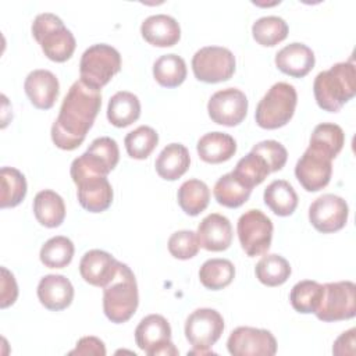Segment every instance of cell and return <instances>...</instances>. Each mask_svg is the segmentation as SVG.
Masks as SVG:
<instances>
[{
  "label": "cell",
  "mask_w": 356,
  "mask_h": 356,
  "mask_svg": "<svg viewBox=\"0 0 356 356\" xmlns=\"http://www.w3.org/2000/svg\"><path fill=\"white\" fill-rule=\"evenodd\" d=\"M143 39L157 47H170L178 43L181 28L177 19L167 14H156L145 18L140 25Z\"/></svg>",
  "instance_id": "obj_22"
},
{
  "label": "cell",
  "mask_w": 356,
  "mask_h": 356,
  "mask_svg": "<svg viewBox=\"0 0 356 356\" xmlns=\"http://www.w3.org/2000/svg\"><path fill=\"white\" fill-rule=\"evenodd\" d=\"M118 264L120 261L108 252L92 249L82 256L79 261V273L88 284L104 288L115 277Z\"/></svg>",
  "instance_id": "obj_17"
},
{
  "label": "cell",
  "mask_w": 356,
  "mask_h": 356,
  "mask_svg": "<svg viewBox=\"0 0 356 356\" xmlns=\"http://www.w3.org/2000/svg\"><path fill=\"white\" fill-rule=\"evenodd\" d=\"M125 149L129 157L136 160H143L150 156L159 143V134L147 125H140L136 129L127 134Z\"/></svg>",
  "instance_id": "obj_39"
},
{
  "label": "cell",
  "mask_w": 356,
  "mask_h": 356,
  "mask_svg": "<svg viewBox=\"0 0 356 356\" xmlns=\"http://www.w3.org/2000/svg\"><path fill=\"white\" fill-rule=\"evenodd\" d=\"M79 204L90 213H102L111 206L113 188L107 177L82 175L72 179Z\"/></svg>",
  "instance_id": "obj_16"
},
{
  "label": "cell",
  "mask_w": 356,
  "mask_h": 356,
  "mask_svg": "<svg viewBox=\"0 0 356 356\" xmlns=\"http://www.w3.org/2000/svg\"><path fill=\"white\" fill-rule=\"evenodd\" d=\"M264 203L280 217L291 216L298 206V195L293 186L285 179H275L264 189Z\"/></svg>",
  "instance_id": "obj_27"
},
{
  "label": "cell",
  "mask_w": 356,
  "mask_h": 356,
  "mask_svg": "<svg viewBox=\"0 0 356 356\" xmlns=\"http://www.w3.org/2000/svg\"><path fill=\"white\" fill-rule=\"evenodd\" d=\"M321 321H341L356 314V285L352 281L327 282L323 285V296L314 313Z\"/></svg>",
  "instance_id": "obj_8"
},
{
  "label": "cell",
  "mask_w": 356,
  "mask_h": 356,
  "mask_svg": "<svg viewBox=\"0 0 356 356\" xmlns=\"http://www.w3.org/2000/svg\"><path fill=\"white\" fill-rule=\"evenodd\" d=\"M248 97L236 88H225L211 95L207 111L211 121L225 127L241 124L248 113Z\"/></svg>",
  "instance_id": "obj_12"
},
{
  "label": "cell",
  "mask_w": 356,
  "mask_h": 356,
  "mask_svg": "<svg viewBox=\"0 0 356 356\" xmlns=\"http://www.w3.org/2000/svg\"><path fill=\"white\" fill-rule=\"evenodd\" d=\"M179 207L188 216L200 214L209 204L210 200V189L209 186L196 178L185 181L177 193Z\"/></svg>",
  "instance_id": "obj_29"
},
{
  "label": "cell",
  "mask_w": 356,
  "mask_h": 356,
  "mask_svg": "<svg viewBox=\"0 0 356 356\" xmlns=\"http://www.w3.org/2000/svg\"><path fill=\"white\" fill-rule=\"evenodd\" d=\"M135 341L139 349L149 356H177L178 349L171 342V327L165 317L149 314L135 328Z\"/></svg>",
  "instance_id": "obj_11"
},
{
  "label": "cell",
  "mask_w": 356,
  "mask_h": 356,
  "mask_svg": "<svg viewBox=\"0 0 356 356\" xmlns=\"http://www.w3.org/2000/svg\"><path fill=\"white\" fill-rule=\"evenodd\" d=\"M355 334L356 330L350 328L342 332L334 342L332 353L334 355H355Z\"/></svg>",
  "instance_id": "obj_45"
},
{
  "label": "cell",
  "mask_w": 356,
  "mask_h": 356,
  "mask_svg": "<svg viewBox=\"0 0 356 356\" xmlns=\"http://www.w3.org/2000/svg\"><path fill=\"white\" fill-rule=\"evenodd\" d=\"M213 193L218 204L229 209H236L249 199L252 189L242 185L231 171L217 179Z\"/></svg>",
  "instance_id": "obj_31"
},
{
  "label": "cell",
  "mask_w": 356,
  "mask_h": 356,
  "mask_svg": "<svg viewBox=\"0 0 356 356\" xmlns=\"http://www.w3.org/2000/svg\"><path fill=\"white\" fill-rule=\"evenodd\" d=\"M288 24L278 15L257 18L252 25L253 39L261 46H275L288 36Z\"/></svg>",
  "instance_id": "obj_35"
},
{
  "label": "cell",
  "mask_w": 356,
  "mask_h": 356,
  "mask_svg": "<svg viewBox=\"0 0 356 356\" xmlns=\"http://www.w3.org/2000/svg\"><path fill=\"white\" fill-rule=\"evenodd\" d=\"M345 143L342 128L332 122H321L316 125L310 136L309 147L323 153L328 159H335Z\"/></svg>",
  "instance_id": "obj_28"
},
{
  "label": "cell",
  "mask_w": 356,
  "mask_h": 356,
  "mask_svg": "<svg viewBox=\"0 0 356 356\" xmlns=\"http://www.w3.org/2000/svg\"><path fill=\"white\" fill-rule=\"evenodd\" d=\"M139 303L138 284L134 271L125 264H118V271L111 282L103 288V312L115 324L128 321Z\"/></svg>",
  "instance_id": "obj_3"
},
{
  "label": "cell",
  "mask_w": 356,
  "mask_h": 356,
  "mask_svg": "<svg viewBox=\"0 0 356 356\" xmlns=\"http://www.w3.org/2000/svg\"><path fill=\"white\" fill-rule=\"evenodd\" d=\"M33 214L36 220L47 228L61 225L65 218V204L63 197L51 189H43L33 199Z\"/></svg>",
  "instance_id": "obj_26"
},
{
  "label": "cell",
  "mask_w": 356,
  "mask_h": 356,
  "mask_svg": "<svg viewBox=\"0 0 356 356\" xmlns=\"http://www.w3.org/2000/svg\"><path fill=\"white\" fill-rule=\"evenodd\" d=\"M191 156L182 143L167 145L157 156L154 167L157 174L167 181L181 178L189 168Z\"/></svg>",
  "instance_id": "obj_24"
},
{
  "label": "cell",
  "mask_w": 356,
  "mask_h": 356,
  "mask_svg": "<svg viewBox=\"0 0 356 356\" xmlns=\"http://www.w3.org/2000/svg\"><path fill=\"white\" fill-rule=\"evenodd\" d=\"M232 172L242 185H245L249 189H253V186L260 185L271 171L266 160L250 150L245 157H242L236 163L235 170Z\"/></svg>",
  "instance_id": "obj_37"
},
{
  "label": "cell",
  "mask_w": 356,
  "mask_h": 356,
  "mask_svg": "<svg viewBox=\"0 0 356 356\" xmlns=\"http://www.w3.org/2000/svg\"><path fill=\"white\" fill-rule=\"evenodd\" d=\"M140 115V102L136 95L128 90L114 93L107 106V120L118 128H125Z\"/></svg>",
  "instance_id": "obj_25"
},
{
  "label": "cell",
  "mask_w": 356,
  "mask_h": 356,
  "mask_svg": "<svg viewBox=\"0 0 356 356\" xmlns=\"http://www.w3.org/2000/svg\"><path fill=\"white\" fill-rule=\"evenodd\" d=\"M256 278L267 286L282 285L291 275L289 261L281 254H266L254 267Z\"/></svg>",
  "instance_id": "obj_33"
},
{
  "label": "cell",
  "mask_w": 356,
  "mask_h": 356,
  "mask_svg": "<svg viewBox=\"0 0 356 356\" xmlns=\"http://www.w3.org/2000/svg\"><path fill=\"white\" fill-rule=\"evenodd\" d=\"M199 157L210 164H218L229 160L236 152L235 139L225 132H209L203 135L196 145Z\"/></svg>",
  "instance_id": "obj_23"
},
{
  "label": "cell",
  "mask_w": 356,
  "mask_h": 356,
  "mask_svg": "<svg viewBox=\"0 0 356 356\" xmlns=\"http://www.w3.org/2000/svg\"><path fill=\"white\" fill-rule=\"evenodd\" d=\"M298 103V93L288 82L274 83L257 103L254 120L264 129H277L289 122Z\"/></svg>",
  "instance_id": "obj_5"
},
{
  "label": "cell",
  "mask_w": 356,
  "mask_h": 356,
  "mask_svg": "<svg viewBox=\"0 0 356 356\" xmlns=\"http://www.w3.org/2000/svg\"><path fill=\"white\" fill-rule=\"evenodd\" d=\"M153 76L164 88H177L186 78L185 60L174 53L160 56L153 64Z\"/></svg>",
  "instance_id": "obj_30"
},
{
  "label": "cell",
  "mask_w": 356,
  "mask_h": 356,
  "mask_svg": "<svg viewBox=\"0 0 356 356\" xmlns=\"http://www.w3.org/2000/svg\"><path fill=\"white\" fill-rule=\"evenodd\" d=\"M273 229V221L257 209L245 211L236 224L241 246L249 257L260 256L270 249Z\"/></svg>",
  "instance_id": "obj_10"
},
{
  "label": "cell",
  "mask_w": 356,
  "mask_h": 356,
  "mask_svg": "<svg viewBox=\"0 0 356 356\" xmlns=\"http://www.w3.org/2000/svg\"><path fill=\"white\" fill-rule=\"evenodd\" d=\"M196 234L200 246L209 252H222L232 242V225L225 216L218 213L206 216L199 222Z\"/></svg>",
  "instance_id": "obj_19"
},
{
  "label": "cell",
  "mask_w": 356,
  "mask_h": 356,
  "mask_svg": "<svg viewBox=\"0 0 356 356\" xmlns=\"http://www.w3.org/2000/svg\"><path fill=\"white\" fill-rule=\"evenodd\" d=\"M74 243L70 238L57 235L47 239L40 248V261L49 268H63L74 257Z\"/></svg>",
  "instance_id": "obj_36"
},
{
  "label": "cell",
  "mask_w": 356,
  "mask_h": 356,
  "mask_svg": "<svg viewBox=\"0 0 356 356\" xmlns=\"http://www.w3.org/2000/svg\"><path fill=\"white\" fill-rule=\"evenodd\" d=\"M348 203L338 195L324 193L309 207V221L323 234H331L345 227L348 221Z\"/></svg>",
  "instance_id": "obj_14"
},
{
  "label": "cell",
  "mask_w": 356,
  "mask_h": 356,
  "mask_svg": "<svg viewBox=\"0 0 356 356\" xmlns=\"http://www.w3.org/2000/svg\"><path fill=\"white\" fill-rule=\"evenodd\" d=\"M88 150L96 153L97 156H100L110 167L111 170L115 168V165L118 164L120 160V150H118V145L117 142L110 138V136H100L96 138L88 147Z\"/></svg>",
  "instance_id": "obj_42"
},
{
  "label": "cell",
  "mask_w": 356,
  "mask_h": 356,
  "mask_svg": "<svg viewBox=\"0 0 356 356\" xmlns=\"http://www.w3.org/2000/svg\"><path fill=\"white\" fill-rule=\"evenodd\" d=\"M195 78L206 83L228 81L235 72V57L222 46H204L192 57Z\"/></svg>",
  "instance_id": "obj_9"
},
{
  "label": "cell",
  "mask_w": 356,
  "mask_h": 356,
  "mask_svg": "<svg viewBox=\"0 0 356 356\" xmlns=\"http://www.w3.org/2000/svg\"><path fill=\"white\" fill-rule=\"evenodd\" d=\"M102 107V93L75 81L63 99L58 117L51 125V140L63 150H74L82 145L88 131Z\"/></svg>",
  "instance_id": "obj_1"
},
{
  "label": "cell",
  "mask_w": 356,
  "mask_h": 356,
  "mask_svg": "<svg viewBox=\"0 0 356 356\" xmlns=\"http://www.w3.org/2000/svg\"><path fill=\"white\" fill-rule=\"evenodd\" d=\"M1 182V199L0 207H15L26 195V179L25 175L14 167H1L0 170Z\"/></svg>",
  "instance_id": "obj_34"
},
{
  "label": "cell",
  "mask_w": 356,
  "mask_h": 356,
  "mask_svg": "<svg viewBox=\"0 0 356 356\" xmlns=\"http://www.w3.org/2000/svg\"><path fill=\"white\" fill-rule=\"evenodd\" d=\"M323 296V285L317 281L303 280L296 282L289 293L292 307L303 314L316 313Z\"/></svg>",
  "instance_id": "obj_38"
},
{
  "label": "cell",
  "mask_w": 356,
  "mask_h": 356,
  "mask_svg": "<svg viewBox=\"0 0 356 356\" xmlns=\"http://www.w3.org/2000/svg\"><path fill=\"white\" fill-rule=\"evenodd\" d=\"M200 248L197 234L191 229H181L168 238V252L179 260H188L197 254Z\"/></svg>",
  "instance_id": "obj_40"
},
{
  "label": "cell",
  "mask_w": 356,
  "mask_h": 356,
  "mask_svg": "<svg viewBox=\"0 0 356 356\" xmlns=\"http://www.w3.org/2000/svg\"><path fill=\"white\" fill-rule=\"evenodd\" d=\"M235 277V267L228 259H209L199 270L202 285L211 291L228 286Z\"/></svg>",
  "instance_id": "obj_32"
},
{
  "label": "cell",
  "mask_w": 356,
  "mask_h": 356,
  "mask_svg": "<svg viewBox=\"0 0 356 356\" xmlns=\"http://www.w3.org/2000/svg\"><path fill=\"white\" fill-rule=\"evenodd\" d=\"M32 35L44 56L56 63L67 61L75 51V38L63 19L53 13L38 14L32 22Z\"/></svg>",
  "instance_id": "obj_4"
},
{
  "label": "cell",
  "mask_w": 356,
  "mask_h": 356,
  "mask_svg": "<svg viewBox=\"0 0 356 356\" xmlns=\"http://www.w3.org/2000/svg\"><path fill=\"white\" fill-rule=\"evenodd\" d=\"M332 160L307 147L295 165V177L307 192H317L330 184Z\"/></svg>",
  "instance_id": "obj_15"
},
{
  "label": "cell",
  "mask_w": 356,
  "mask_h": 356,
  "mask_svg": "<svg viewBox=\"0 0 356 356\" xmlns=\"http://www.w3.org/2000/svg\"><path fill=\"white\" fill-rule=\"evenodd\" d=\"M36 293L46 309L60 312L71 305L74 286L71 281L61 274H47L40 278Z\"/></svg>",
  "instance_id": "obj_20"
},
{
  "label": "cell",
  "mask_w": 356,
  "mask_h": 356,
  "mask_svg": "<svg viewBox=\"0 0 356 356\" xmlns=\"http://www.w3.org/2000/svg\"><path fill=\"white\" fill-rule=\"evenodd\" d=\"M24 89L28 99L36 108L49 110L54 106L58 97L60 83L51 71L33 70L26 75Z\"/></svg>",
  "instance_id": "obj_18"
},
{
  "label": "cell",
  "mask_w": 356,
  "mask_h": 356,
  "mask_svg": "<svg viewBox=\"0 0 356 356\" xmlns=\"http://www.w3.org/2000/svg\"><path fill=\"white\" fill-rule=\"evenodd\" d=\"M316 63L313 50L305 43L293 42L284 46L275 54L277 68L293 78H302L307 75Z\"/></svg>",
  "instance_id": "obj_21"
},
{
  "label": "cell",
  "mask_w": 356,
  "mask_h": 356,
  "mask_svg": "<svg viewBox=\"0 0 356 356\" xmlns=\"http://www.w3.org/2000/svg\"><path fill=\"white\" fill-rule=\"evenodd\" d=\"M314 99L320 108L337 113L356 93V68L352 61L337 63L316 75Z\"/></svg>",
  "instance_id": "obj_2"
},
{
  "label": "cell",
  "mask_w": 356,
  "mask_h": 356,
  "mask_svg": "<svg viewBox=\"0 0 356 356\" xmlns=\"http://www.w3.org/2000/svg\"><path fill=\"white\" fill-rule=\"evenodd\" d=\"M18 296V286L13 273H10L6 267H1V300L0 307L6 309L11 306Z\"/></svg>",
  "instance_id": "obj_43"
},
{
  "label": "cell",
  "mask_w": 356,
  "mask_h": 356,
  "mask_svg": "<svg viewBox=\"0 0 356 356\" xmlns=\"http://www.w3.org/2000/svg\"><path fill=\"white\" fill-rule=\"evenodd\" d=\"M68 355H96V356H104L106 355V346L103 341H100L96 337H82L78 342L75 349H72Z\"/></svg>",
  "instance_id": "obj_44"
},
{
  "label": "cell",
  "mask_w": 356,
  "mask_h": 356,
  "mask_svg": "<svg viewBox=\"0 0 356 356\" xmlns=\"http://www.w3.org/2000/svg\"><path fill=\"white\" fill-rule=\"evenodd\" d=\"M252 152L257 153L259 156H261L266 160L271 172L280 171L285 165L286 159H288V152L284 147V145H281L280 142L273 140V139H267V140H261V142L256 143L252 147Z\"/></svg>",
  "instance_id": "obj_41"
},
{
  "label": "cell",
  "mask_w": 356,
  "mask_h": 356,
  "mask_svg": "<svg viewBox=\"0 0 356 356\" xmlns=\"http://www.w3.org/2000/svg\"><path fill=\"white\" fill-rule=\"evenodd\" d=\"M121 70V54L106 43H96L88 47L79 61L81 81L100 90Z\"/></svg>",
  "instance_id": "obj_6"
},
{
  "label": "cell",
  "mask_w": 356,
  "mask_h": 356,
  "mask_svg": "<svg viewBox=\"0 0 356 356\" xmlns=\"http://www.w3.org/2000/svg\"><path fill=\"white\" fill-rule=\"evenodd\" d=\"M227 348L232 356H273L277 341L268 330L238 327L229 334Z\"/></svg>",
  "instance_id": "obj_13"
},
{
  "label": "cell",
  "mask_w": 356,
  "mask_h": 356,
  "mask_svg": "<svg viewBox=\"0 0 356 356\" xmlns=\"http://www.w3.org/2000/svg\"><path fill=\"white\" fill-rule=\"evenodd\" d=\"M224 331L222 316L210 307L193 310L185 321V337L193 346L188 355H216L210 348Z\"/></svg>",
  "instance_id": "obj_7"
}]
</instances>
